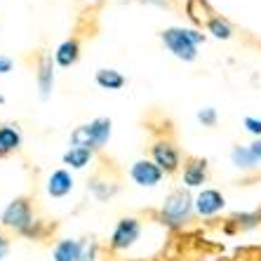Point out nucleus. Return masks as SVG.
<instances>
[{"instance_id":"f257e3e1","label":"nucleus","mask_w":261,"mask_h":261,"mask_svg":"<svg viewBox=\"0 0 261 261\" xmlns=\"http://www.w3.org/2000/svg\"><path fill=\"white\" fill-rule=\"evenodd\" d=\"M195 207V200L191 198L184 189H174L167 198H165V205L160 210V221L167 224L170 228H179L181 224H186L191 219V212Z\"/></svg>"},{"instance_id":"f03ea898","label":"nucleus","mask_w":261,"mask_h":261,"mask_svg":"<svg viewBox=\"0 0 261 261\" xmlns=\"http://www.w3.org/2000/svg\"><path fill=\"white\" fill-rule=\"evenodd\" d=\"M111 139V120L109 118H94L87 125H80L71 132V144L83 146L90 151H99L106 146V141Z\"/></svg>"},{"instance_id":"7ed1b4c3","label":"nucleus","mask_w":261,"mask_h":261,"mask_svg":"<svg viewBox=\"0 0 261 261\" xmlns=\"http://www.w3.org/2000/svg\"><path fill=\"white\" fill-rule=\"evenodd\" d=\"M0 221H3L7 228H14L17 233L26 236L31 226L36 224V221H33V207H31V200L26 198V195L14 198V200L5 207V212H3V219H0Z\"/></svg>"},{"instance_id":"20e7f679","label":"nucleus","mask_w":261,"mask_h":261,"mask_svg":"<svg viewBox=\"0 0 261 261\" xmlns=\"http://www.w3.org/2000/svg\"><path fill=\"white\" fill-rule=\"evenodd\" d=\"M160 38H163L165 47L170 49L176 59H181V61L198 59V45L191 40L189 29H176V26L174 29H165L163 33H160Z\"/></svg>"},{"instance_id":"39448f33","label":"nucleus","mask_w":261,"mask_h":261,"mask_svg":"<svg viewBox=\"0 0 261 261\" xmlns=\"http://www.w3.org/2000/svg\"><path fill=\"white\" fill-rule=\"evenodd\" d=\"M151 160L165 174H174L181 167V153L172 139H158L151 144Z\"/></svg>"},{"instance_id":"423d86ee","label":"nucleus","mask_w":261,"mask_h":261,"mask_svg":"<svg viewBox=\"0 0 261 261\" xmlns=\"http://www.w3.org/2000/svg\"><path fill=\"white\" fill-rule=\"evenodd\" d=\"M141 236V221L137 217H122L111 233V249L113 252H125L129 249Z\"/></svg>"},{"instance_id":"0eeeda50","label":"nucleus","mask_w":261,"mask_h":261,"mask_svg":"<svg viewBox=\"0 0 261 261\" xmlns=\"http://www.w3.org/2000/svg\"><path fill=\"white\" fill-rule=\"evenodd\" d=\"M129 176H132V181L141 189H153V186H158L163 181L165 172L160 170L158 165L153 163V160H137V163L129 167Z\"/></svg>"},{"instance_id":"6e6552de","label":"nucleus","mask_w":261,"mask_h":261,"mask_svg":"<svg viewBox=\"0 0 261 261\" xmlns=\"http://www.w3.org/2000/svg\"><path fill=\"white\" fill-rule=\"evenodd\" d=\"M224 205H226L224 195L217 189H202L198 193V198H195V210H198L200 217H214V214L224 210Z\"/></svg>"},{"instance_id":"1a4fd4ad","label":"nucleus","mask_w":261,"mask_h":261,"mask_svg":"<svg viewBox=\"0 0 261 261\" xmlns=\"http://www.w3.org/2000/svg\"><path fill=\"white\" fill-rule=\"evenodd\" d=\"M207 170H210V165H207L205 158L189 155V158H186V165H184V184H186L189 189L202 186V184L207 181Z\"/></svg>"},{"instance_id":"9d476101","label":"nucleus","mask_w":261,"mask_h":261,"mask_svg":"<svg viewBox=\"0 0 261 261\" xmlns=\"http://www.w3.org/2000/svg\"><path fill=\"white\" fill-rule=\"evenodd\" d=\"M38 87H40V97L49 99L52 87H55V59H52V55H40V61H38Z\"/></svg>"},{"instance_id":"9b49d317","label":"nucleus","mask_w":261,"mask_h":261,"mask_svg":"<svg viewBox=\"0 0 261 261\" xmlns=\"http://www.w3.org/2000/svg\"><path fill=\"white\" fill-rule=\"evenodd\" d=\"M80 59V40L78 38H68L57 47L55 52V64L61 68H71L75 66Z\"/></svg>"},{"instance_id":"f8f14e48","label":"nucleus","mask_w":261,"mask_h":261,"mask_svg":"<svg viewBox=\"0 0 261 261\" xmlns=\"http://www.w3.org/2000/svg\"><path fill=\"white\" fill-rule=\"evenodd\" d=\"M73 191V176L66 170H55L47 179V193L52 198H66Z\"/></svg>"},{"instance_id":"ddd939ff","label":"nucleus","mask_w":261,"mask_h":261,"mask_svg":"<svg viewBox=\"0 0 261 261\" xmlns=\"http://www.w3.org/2000/svg\"><path fill=\"white\" fill-rule=\"evenodd\" d=\"M83 249H85V243H80V240H59L55 245V252H52V259L55 261H78L80 254H83Z\"/></svg>"},{"instance_id":"4468645a","label":"nucleus","mask_w":261,"mask_h":261,"mask_svg":"<svg viewBox=\"0 0 261 261\" xmlns=\"http://www.w3.org/2000/svg\"><path fill=\"white\" fill-rule=\"evenodd\" d=\"M94 83H97L101 90L116 92L127 85V78H125L120 71H116V68H99L97 75H94Z\"/></svg>"},{"instance_id":"2eb2a0df","label":"nucleus","mask_w":261,"mask_h":261,"mask_svg":"<svg viewBox=\"0 0 261 261\" xmlns=\"http://www.w3.org/2000/svg\"><path fill=\"white\" fill-rule=\"evenodd\" d=\"M19 148H21V132L17 125H0V155L5 158Z\"/></svg>"},{"instance_id":"dca6fc26","label":"nucleus","mask_w":261,"mask_h":261,"mask_svg":"<svg viewBox=\"0 0 261 261\" xmlns=\"http://www.w3.org/2000/svg\"><path fill=\"white\" fill-rule=\"evenodd\" d=\"M92 155H94V151H90V148L71 146V148L64 153V165L73 167V170H83V167H87V165L92 163Z\"/></svg>"},{"instance_id":"f3484780","label":"nucleus","mask_w":261,"mask_h":261,"mask_svg":"<svg viewBox=\"0 0 261 261\" xmlns=\"http://www.w3.org/2000/svg\"><path fill=\"white\" fill-rule=\"evenodd\" d=\"M90 191L97 195L99 200H109L118 193V184L113 179H103L101 174H94L90 179Z\"/></svg>"},{"instance_id":"a211bd4d","label":"nucleus","mask_w":261,"mask_h":261,"mask_svg":"<svg viewBox=\"0 0 261 261\" xmlns=\"http://www.w3.org/2000/svg\"><path fill=\"white\" fill-rule=\"evenodd\" d=\"M233 163H236V167H240V170H256L259 167V160H256V155L252 151H249V146L245 148V146H236L231 153Z\"/></svg>"},{"instance_id":"6ab92c4d","label":"nucleus","mask_w":261,"mask_h":261,"mask_svg":"<svg viewBox=\"0 0 261 261\" xmlns=\"http://www.w3.org/2000/svg\"><path fill=\"white\" fill-rule=\"evenodd\" d=\"M207 31H210L214 38H219V40H228V38L233 36L231 24L224 21L221 17H210L207 19Z\"/></svg>"},{"instance_id":"aec40b11","label":"nucleus","mask_w":261,"mask_h":261,"mask_svg":"<svg viewBox=\"0 0 261 261\" xmlns=\"http://www.w3.org/2000/svg\"><path fill=\"white\" fill-rule=\"evenodd\" d=\"M198 120L202 122V127H214L217 120H219L217 109H202L200 113H198Z\"/></svg>"},{"instance_id":"412c9836","label":"nucleus","mask_w":261,"mask_h":261,"mask_svg":"<svg viewBox=\"0 0 261 261\" xmlns=\"http://www.w3.org/2000/svg\"><path fill=\"white\" fill-rule=\"evenodd\" d=\"M233 221L240 226H254L261 221V214H233Z\"/></svg>"},{"instance_id":"4be33fe9","label":"nucleus","mask_w":261,"mask_h":261,"mask_svg":"<svg viewBox=\"0 0 261 261\" xmlns=\"http://www.w3.org/2000/svg\"><path fill=\"white\" fill-rule=\"evenodd\" d=\"M243 125H245V129H247V132H252L254 137H261V120H256V118L247 116V118L243 120Z\"/></svg>"},{"instance_id":"5701e85b","label":"nucleus","mask_w":261,"mask_h":261,"mask_svg":"<svg viewBox=\"0 0 261 261\" xmlns=\"http://www.w3.org/2000/svg\"><path fill=\"white\" fill-rule=\"evenodd\" d=\"M94 256H97V245L85 243V249H83V254H80L78 261H94Z\"/></svg>"},{"instance_id":"b1692460","label":"nucleus","mask_w":261,"mask_h":261,"mask_svg":"<svg viewBox=\"0 0 261 261\" xmlns=\"http://www.w3.org/2000/svg\"><path fill=\"white\" fill-rule=\"evenodd\" d=\"M12 66H14V61L10 59V57L0 55V75H5V73H10V71H12Z\"/></svg>"},{"instance_id":"393cba45","label":"nucleus","mask_w":261,"mask_h":261,"mask_svg":"<svg viewBox=\"0 0 261 261\" xmlns=\"http://www.w3.org/2000/svg\"><path fill=\"white\" fill-rule=\"evenodd\" d=\"M7 249H10V240H7L5 236H0V259H5Z\"/></svg>"},{"instance_id":"a878e982","label":"nucleus","mask_w":261,"mask_h":261,"mask_svg":"<svg viewBox=\"0 0 261 261\" xmlns=\"http://www.w3.org/2000/svg\"><path fill=\"white\" fill-rule=\"evenodd\" d=\"M249 151L254 153V155H256V160H259V163H261V139H256L254 144H249Z\"/></svg>"},{"instance_id":"bb28decb","label":"nucleus","mask_w":261,"mask_h":261,"mask_svg":"<svg viewBox=\"0 0 261 261\" xmlns=\"http://www.w3.org/2000/svg\"><path fill=\"white\" fill-rule=\"evenodd\" d=\"M189 36H191V40H193L195 45L205 40V36H202V33H198V31H193V29H189Z\"/></svg>"},{"instance_id":"cd10ccee","label":"nucleus","mask_w":261,"mask_h":261,"mask_svg":"<svg viewBox=\"0 0 261 261\" xmlns=\"http://www.w3.org/2000/svg\"><path fill=\"white\" fill-rule=\"evenodd\" d=\"M3 101H5V97H0V103H3Z\"/></svg>"}]
</instances>
